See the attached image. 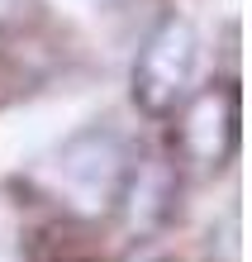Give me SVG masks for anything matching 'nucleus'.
Wrapping results in <instances>:
<instances>
[{"label":"nucleus","mask_w":252,"mask_h":262,"mask_svg":"<svg viewBox=\"0 0 252 262\" xmlns=\"http://www.w3.org/2000/svg\"><path fill=\"white\" fill-rule=\"evenodd\" d=\"M129 181V152L114 134H86L57 158V186L81 210H105L124 195Z\"/></svg>","instance_id":"f257e3e1"},{"label":"nucleus","mask_w":252,"mask_h":262,"mask_svg":"<svg viewBox=\"0 0 252 262\" xmlns=\"http://www.w3.org/2000/svg\"><path fill=\"white\" fill-rule=\"evenodd\" d=\"M133 262H148V257H133Z\"/></svg>","instance_id":"20e7f679"},{"label":"nucleus","mask_w":252,"mask_h":262,"mask_svg":"<svg viewBox=\"0 0 252 262\" xmlns=\"http://www.w3.org/2000/svg\"><path fill=\"white\" fill-rule=\"evenodd\" d=\"M233 134H238V105H233V96H200L191 105V115H186V124H181V143L200 162H214L233 148Z\"/></svg>","instance_id":"7ed1b4c3"},{"label":"nucleus","mask_w":252,"mask_h":262,"mask_svg":"<svg viewBox=\"0 0 252 262\" xmlns=\"http://www.w3.org/2000/svg\"><path fill=\"white\" fill-rule=\"evenodd\" d=\"M195 34L191 24H162L152 34V43L143 48V57H138V72H133V91L138 100L148 105V110H171L186 91H191L195 81Z\"/></svg>","instance_id":"f03ea898"}]
</instances>
